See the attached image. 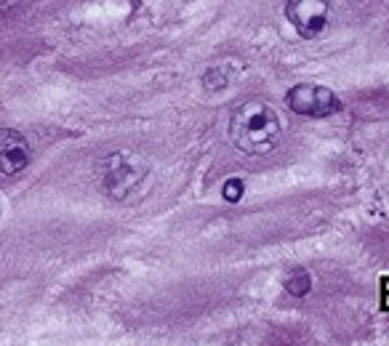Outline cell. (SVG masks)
I'll return each mask as SVG.
<instances>
[{
    "label": "cell",
    "instance_id": "obj_1",
    "mask_svg": "<svg viewBox=\"0 0 389 346\" xmlns=\"http://www.w3.org/2000/svg\"><path fill=\"white\" fill-rule=\"evenodd\" d=\"M283 136L280 115L267 102H245L229 117V138L245 155H267Z\"/></svg>",
    "mask_w": 389,
    "mask_h": 346
},
{
    "label": "cell",
    "instance_id": "obj_2",
    "mask_svg": "<svg viewBox=\"0 0 389 346\" xmlns=\"http://www.w3.org/2000/svg\"><path fill=\"white\" fill-rule=\"evenodd\" d=\"M144 176H147V162L141 160L137 152H110L99 162V181L112 200H128L131 192L144 181Z\"/></svg>",
    "mask_w": 389,
    "mask_h": 346
},
{
    "label": "cell",
    "instance_id": "obj_3",
    "mask_svg": "<svg viewBox=\"0 0 389 346\" xmlns=\"http://www.w3.org/2000/svg\"><path fill=\"white\" fill-rule=\"evenodd\" d=\"M286 102L291 107V112L304 117H328L342 109V102L336 99V93L325 85H315V83L294 85L288 91Z\"/></svg>",
    "mask_w": 389,
    "mask_h": 346
},
{
    "label": "cell",
    "instance_id": "obj_4",
    "mask_svg": "<svg viewBox=\"0 0 389 346\" xmlns=\"http://www.w3.org/2000/svg\"><path fill=\"white\" fill-rule=\"evenodd\" d=\"M286 16L301 37H318L328 27L331 8L323 0H288Z\"/></svg>",
    "mask_w": 389,
    "mask_h": 346
},
{
    "label": "cell",
    "instance_id": "obj_5",
    "mask_svg": "<svg viewBox=\"0 0 389 346\" xmlns=\"http://www.w3.org/2000/svg\"><path fill=\"white\" fill-rule=\"evenodd\" d=\"M27 162H30L27 138L13 128H3L0 131V171H3V176L19 173Z\"/></svg>",
    "mask_w": 389,
    "mask_h": 346
},
{
    "label": "cell",
    "instance_id": "obj_6",
    "mask_svg": "<svg viewBox=\"0 0 389 346\" xmlns=\"http://www.w3.org/2000/svg\"><path fill=\"white\" fill-rule=\"evenodd\" d=\"M286 290L291 296H307L309 290H312V277L304 272V269H294L291 275L286 277Z\"/></svg>",
    "mask_w": 389,
    "mask_h": 346
},
{
    "label": "cell",
    "instance_id": "obj_7",
    "mask_svg": "<svg viewBox=\"0 0 389 346\" xmlns=\"http://www.w3.org/2000/svg\"><path fill=\"white\" fill-rule=\"evenodd\" d=\"M243 189H245V186H243L240 179H229L227 184L221 186V195H224L227 203H238V200L243 197Z\"/></svg>",
    "mask_w": 389,
    "mask_h": 346
},
{
    "label": "cell",
    "instance_id": "obj_8",
    "mask_svg": "<svg viewBox=\"0 0 389 346\" xmlns=\"http://www.w3.org/2000/svg\"><path fill=\"white\" fill-rule=\"evenodd\" d=\"M224 83H227V78H224L221 72H216V69H208L206 75H203V85H206L208 91H216V88H224Z\"/></svg>",
    "mask_w": 389,
    "mask_h": 346
}]
</instances>
